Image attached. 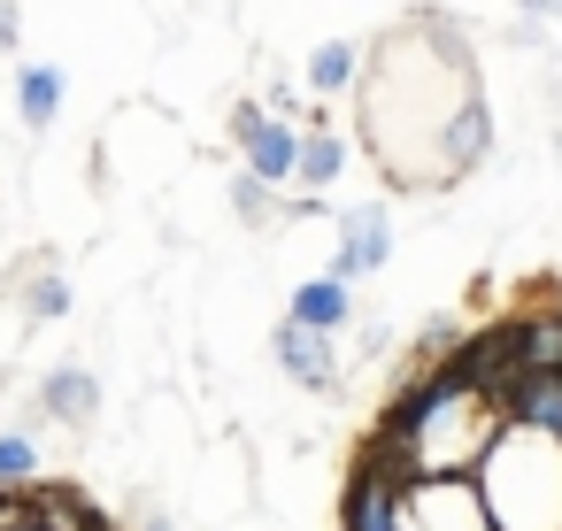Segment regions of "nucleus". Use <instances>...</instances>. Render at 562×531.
Here are the masks:
<instances>
[{
    "mask_svg": "<svg viewBox=\"0 0 562 531\" xmlns=\"http://www.w3.org/2000/svg\"><path fill=\"white\" fill-rule=\"evenodd\" d=\"M63 101H70L63 63H24V70H16V116H24V132H32V139H47V132H55Z\"/></svg>",
    "mask_w": 562,
    "mask_h": 531,
    "instance_id": "9",
    "label": "nucleus"
},
{
    "mask_svg": "<svg viewBox=\"0 0 562 531\" xmlns=\"http://www.w3.org/2000/svg\"><path fill=\"white\" fill-rule=\"evenodd\" d=\"M516 9H524V16H554V9H562V0H516Z\"/></svg>",
    "mask_w": 562,
    "mask_h": 531,
    "instance_id": "23",
    "label": "nucleus"
},
{
    "mask_svg": "<svg viewBox=\"0 0 562 531\" xmlns=\"http://www.w3.org/2000/svg\"><path fill=\"white\" fill-rule=\"evenodd\" d=\"M408 531H501L477 477H416L408 485Z\"/></svg>",
    "mask_w": 562,
    "mask_h": 531,
    "instance_id": "4",
    "label": "nucleus"
},
{
    "mask_svg": "<svg viewBox=\"0 0 562 531\" xmlns=\"http://www.w3.org/2000/svg\"><path fill=\"white\" fill-rule=\"evenodd\" d=\"M270 362L301 385V393H339V377H347V362H339V331H308V324H278L270 331Z\"/></svg>",
    "mask_w": 562,
    "mask_h": 531,
    "instance_id": "5",
    "label": "nucleus"
},
{
    "mask_svg": "<svg viewBox=\"0 0 562 531\" xmlns=\"http://www.w3.org/2000/svg\"><path fill=\"white\" fill-rule=\"evenodd\" d=\"M24 523L32 531H101V508L70 485H24Z\"/></svg>",
    "mask_w": 562,
    "mask_h": 531,
    "instance_id": "11",
    "label": "nucleus"
},
{
    "mask_svg": "<svg viewBox=\"0 0 562 531\" xmlns=\"http://www.w3.org/2000/svg\"><path fill=\"white\" fill-rule=\"evenodd\" d=\"M339 531H408V485H393L385 470L355 462L347 500H339Z\"/></svg>",
    "mask_w": 562,
    "mask_h": 531,
    "instance_id": "7",
    "label": "nucleus"
},
{
    "mask_svg": "<svg viewBox=\"0 0 562 531\" xmlns=\"http://www.w3.org/2000/svg\"><path fill=\"white\" fill-rule=\"evenodd\" d=\"M516 354H524V370H562V308L516 316Z\"/></svg>",
    "mask_w": 562,
    "mask_h": 531,
    "instance_id": "15",
    "label": "nucleus"
},
{
    "mask_svg": "<svg viewBox=\"0 0 562 531\" xmlns=\"http://www.w3.org/2000/svg\"><path fill=\"white\" fill-rule=\"evenodd\" d=\"M385 347H393V324H385V316H370V324H362V339H355V354H385Z\"/></svg>",
    "mask_w": 562,
    "mask_h": 531,
    "instance_id": "20",
    "label": "nucleus"
},
{
    "mask_svg": "<svg viewBox=\"0 0 562 531\" xmlns=\"http://www.w3.org/2000/svg\"><path fill=\"white\" fill-rule=\"evenodd\" d=\"M339 178H347V139H339L331 124H316V132L301 139V170H293V185L316 201V193H331Z\"/></svg>",
    "mask_w": 562,
    "mask_h": 531,
    "instance_id": "13",
    "label": "nucleus"
},
{
    "mask_svg": "<svg viewBox=\"0 0 562 531\" xmlns=\"http://www.w3.org/2000/svg\"><path fill=\"white\" fill-rule=\"evenodd\" d=\"M285 316L308 324V331H347V324H355V285L331 278V270H324V278H301L293 301H285Z\"/></svg>",
    "mask_w": 562,
    "mask_h": 531,
    "instance_id": "10",
    "label": "nucleus"
},
{
    "mask_svg": "<svg viewBox=\"0 0 562 531\" xmlns=\"http://www.w3.org/2000/svg\"><path fill=\"white\" fill-rule=\"evenodd\" d=\"M132 531H178V516H170V508H162V500H147V508H139V523H132Z\"/></svg>",
    "mask_w": 562,
    "mask_h": 531,
    "instance_id": "22",
    "label": "nucleus"
},
{
    "mask_svg": "<svg viewBox=\"0 0 562 531\" xmlns=\"http://www.w3.org/2000/svg\"><path fill=\"white\" fill-rule=\"evenodd\" d=\"M32 408H40L47 423H63V431H93L101 408H109V393H101V377H93L86 362H55V370L40 377Z\"/></svg>",
    "mask_w": 562,
    "mask_h": 531,
    "instance_id": "6",
    "label": "nucleus"
},
{
    "mask_svg": "<svg viewBox=\"0 0 562 531\" xmlns=\"http://www.w3.org/2000/svg\"><path fill=\"white\" fill-rule=\"evenodd\" d=\"M24 39V9H16V0H0V55H9Z\"/></svg>",
    "mask_w": 562,
    "mask_h": 531,
    "instance_id": "21",
    "label": "nucleus"
},
{
    "mask_svg": "<svg viewBox=\"0 0 562 531\" xmlns=\"http://www.w3.org/2000/svg\"><path fill=\"white\" fill-rule=\"evenodd\" d=\"M470 477L501 531H562V439L554 431L508 416Z\"/></svg>",
    "mask_w": 562,
    "mask_h": 531,
    "instance_id": "1",
    "label": "nucleus"
},
{
    "mask_svg": "<svg viewBox=\"0 0 562 531\" xmlns=\"http://www.w3.org/2000/svg\"><path fill=\"white\" fill-rule=\"evenodd\" d=\"M362 63H370V55H362L355 39H324V47L308 55V70H301V86H308L316 101H347V93L362 86Z\"/></svg>",
    "mask_w": 562,
    "mask_h": 531,
    "instance_id": "12",
    "label": "nucleus"
},
{
    "mask_svg": "<svg viewBox=\"0 0 562 531\" xmlns=\"http://www.w3.org/2000/svg\"><path fill=\"white\" fill-rule=\"evenodd\" d=\"M224 201H232V216H239L247 231H270V224L285 216V208H278V185H270V178H255L247 162H239V178L224 185Z\"/></svg>",
    "mask_w": 562,
    "mask_h": 531,
    "instance_id": "16",
    "label": "nucleus"
},
{
    "mask_svg": "<svg viewBox=\"0 0 562 531\" xmlns=\"http://www.w3.org/2000/svg\"><path fill=\"white\" fill-rule=\"evenodd\" d=\"M462 339H470V331H462V316H447V308H439V316H424V324H416V370L447 362Z\"/></svg>",
    "mask_w": 562,
    "mask_h": 531,
    "instance_id": "19",
    "label": "nucleus"
},
{
    "mask_svg": "<svg viewBox=\"0 0 562 531\" xmlns=\"http://www.w3.org/2000/svg\"><path fill=\"white\" fill-rule=\"evenodd\" d=\"M385 262H393V208H385V201L339 208V224H331V278L362 285V278H378Z\"/></svg>",
    "mask_w": 562,
    "mask_h": 531,
    "instance_id": "3",
    "label": "nucleus"
},
{
    "mask_svg": "<svg viewBox=\"0 0 562 531\" xmlns=\"http://www.w3.org/2000/svg\"><path fill=\"white\" fill-rule=\"evenodd\" d=\"M508 416H524V423L562 439V370H524L516 393H508Z\"/></svg>",
    "mask_w": 562,
    "mask_h": 531,
    "instance_id": "14",
    "label": "nucleus"
},
{
    "mask_svg": "<svg viewBox=\"0 0 562 531\" xmlns=\"http://www.w3.org/2000/svg\"><path fill=\"white\" fill-rule=\"evenodd\" d=\"M24 531H32V523H24Z\"/></svg>",
    "mask_w": 562,
    "mask_h": 531,
    "instance_id": "24",
    "label": "nucleus"
},
{
    "mask_svg": "<svg viewBox=\"0 0 562 531\" xmlns=\"http://www.w3.org/2000/svg\"><path fill=\"white\" fill-rule=\"evenodd\" d=\"M485 155H493V109L470 93V101H454V116L439 124V185L485 170Z\"/></svg>",
    "mask_w": 562,
    "mask_h": 531,
    "instance_id": "8",
    "label": "nucleus"
},
{
    "mask_svg": "<svg viewBox=\"0 0 562 531\" xmlns=\"http://www.w3.org/2000/svg\"><path fill=\"white\" fill-rule=\"evenodd\" d=\"M55 316H70V278L55 262H32L24 270V324H55Z\"/></svg>",
    "mask_w": 562,
    "mask_h": 531,
    "instance_id": "17",
    "label": "nucleus"
},
{
    "mask_svg": "<svg viewBox=\"0 0 562 531\" xmlns=\"http://www.w3.org/2000/svg\"><path fill=\"white\" fill-rule=\"evenodd\" d=\"M40 470H47V454H40V431H24V423H9L0 431V485H40Z\"/></svg>",
    "mask_w": 562,
    "mask_h": 531,
    "instance_id": "18",
    "label": "nucleus"
},
{
    "mask_svg": "<svg viewBox=\"0 0 562 531\" xmlns=\"http://www.w3.org/2000/svg\"><path fill=\"white\" fill-rule=\"evenodd\" d=\"M301 124H285V116H270L262 101H232V147H239V162L255 170V178H270V185H293V170H301Z\"/></svg>",
    "mask_w": 562,
    "mask_h": 531,
    "instance_id": "2",
    "label": "nucleus"
}]
</instances>
